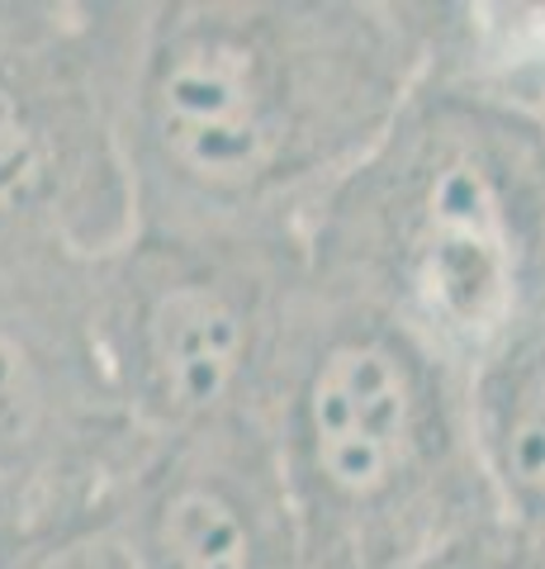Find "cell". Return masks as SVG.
<instances>
[{"mask_svg":"<svg viewBox=\"0 0 545 569\" xmlns=\"http://www.w3.org/2000/svg\"><path fill=\"white\" fill-rule=\"evenodd\" d=\"M451 0H138V223L304 238L442 62Z\"/></svg>","mask_w":545,"mask_h":569,"instance_id":"cell-1","label":"cell"},{"mask_svg":"<svg viewBox=\"0 0 545 569\" xmlns=\"http://www.w3.org/2000/svg\"><path fill=\"white\" fill-rule=\"evenodd\" d=\"M304 247L313 290L394 318L461 376L545 323V123L484 62L480 6Z\"/></svg>","mask_w":545,"mask_h":569,"instance_id":"cell-2","label":"cell"},{"mask_svg":"<svg viewBox=\"0 0 545 569\" xmlns=\"http://www.w3.org/2000/svg\"><path fill=\"white\" fill-rule=\"evenodd\" d=\"M271 427L309 569H417L498 512L474 451L470 376L394 318L313 280Z\"/></svg>","mask_w":545,"mask_h":569,"instance_id":"cell-3","label":"cell"},{"mask_svg":"<svg viewBox=\"0 0 545 569\" xmlns=\"http://www.w3.org/2000/svg\"><path fill=\"white\" fill-rule=\"evenodd\" d=\"M309 247L294 233L138 223L91 271L104 366L152 441L228 418H271Z\"/></svg>","mask_w":545,"mask_h":569,"instance_id":"cell-4","label":"cell"},{"mask_svg":"<svg viewBox=\"0 0 545 569\" xmlns=\"http://www.w3.org/2000/svg\"><path fill=\"white\" fill-rule=\"evenodd\" d=\"M138 0H24L0 33V257L100 266L138 233Z\"/></svg>","mask_w":545,"mask_h":569,"instance_id":"cell-5","label":"cell"},{"mask_svg":"<svg viewBox=\"0 0 545 569\" xmlns=\"http://www.w3.org/2000/svg\"><path fill=\"white\" fill-rule=\"evenodd\" d=\"M91 271L0 257V527L20 569L95 537L152 447L104 366Z\"/></svg>","mask_w":545,"mask_h":569,"instance_id":"cell-6","label":"cell"},{"mask_svg":"<svg viewBox=\"0 0 545 569\" xmlns=\"http://www.w3.org/2000/svg\"><path fill=\"white\" fill-rule=\"evenodd\" d=\"M95 537L129 569H309L271 418H228L152 441Z\"/></svg>","mask_w":545,"mask_h":569,"instance_id":"cell-7","label":"cell"},{"mask_svg":"<svg viewBox=\"0 0 545 569\" xmlns=\"http://www.w3.org/2000/svg\"><path fill=\"white\" fill-rule=\"evenodd\" d=\"M470 422L498 512L545 527V323L470 376Z\"/></svg>","mask_w":545,"mask_h":569,"instance_id":"cell-8","label":"cell"},{"mask_svg":"<svg viewBox=\"0 0 545 569\" xmlns=\"http://www.w3.org/2000/svg\"><path fill=\"white\" fill-rule=\"evenodd\" d=\"M417 569H545V527L494 512Z\"/></svg>","mask_w":545,"mask_h":569,"instance_id":"cell-9","label":"cell"},{"mask_svg":"<svg viewBox=\"0 0 545 569\" xmlns=\"http://www.w3.org/2000/svg\"><path fill=\"white\" fill-rule=\"evenodd\" d=\"M480 52L545 123V24L536 29L532 43H517L507 39V29L498 20H484V6H480Z\"/></svg>","mask_w":545,"mask_h":569,"instance_id":"cell-10","label":"cell"},{"mask_svg":"<svg viewBox=\"0 0 545 569\" xmlns=\"http://www.w3.org/2000/svg\"><path fill=\"white\" fill-rule=\"evenodd\" d=\"M29 569H129V565L119 560V550L104 537H81L72 546L52 550V556H43V560H33Z\"/></svg>","mask_w":545,"mask_h":569,"instance_id":"cell-11","label":"cell"},{"mask_svg":"<svg viewBox=\"0 0 545 569\" xmlns=\"http://www.w3.org/2000/svg\"><path fill=\"white\" fill-rule=\"evenodd\" d=\"M0 569H20V556H14V541L6 537V527H0Z\"/></svg>","mask_w":545,"mask_h":569,"instance_id":"cell-12","label":"cell"}]
</instances>
